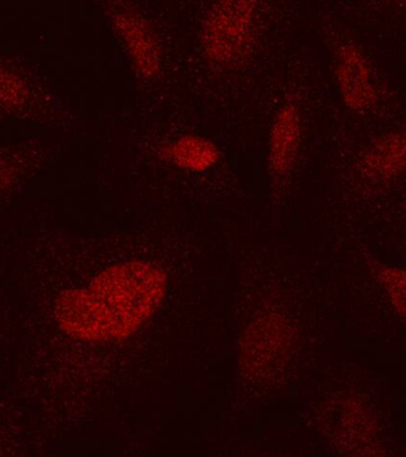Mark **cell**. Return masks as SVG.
Listing matches in <instances>:
<instances>
[{
    "instance_id": "1",
    "label": "cell",
    "mask_w": 406,
    "mask_h": 457,
    "mask_svg": "<svg viewBox=\"0 0 406 457\" xmlns=\"http://www.w3.org/2000/svg\"><path fill=\"white\" fill-rule=\"evenodd\" d=\"M166 289V274L153 263L113 264L87 287L60 293L54 309L56 323L78 341H123L154 314Z\"/></svg>"
},
{
    "instance_id": "2",
    "label": "cell",
    "mask_w": 406,
    "mask_h": 457,
    "mask_svg": "<svg viewBox=\"0 0 406 457\" xmlns=\"http://www.w3.org/2000/svg\"><path fill=\"white\" fill-rule=\"evenodd\" d=\"M258 0H217L203 25L202 46L210 61L233 66L244 60L254 41Z\"/></svg>"
},
{
    "instance_id": "3",
    "label": "cell",
    "mask_w": 406,
    "mask_h": 457,
    "mask_svg": "<svg viewBox=\"0 0 406 457\" xmlns=\"http://www.w3.org/2000/svg\"><path fill=\"white\" fill-rule=\"evenodd\" d=\"M336 60L337 81L345 105L355 111L369 109L376 91L369 62L361 50L347 43L338 50Z\"/></svg>"
},
{
    "instance_id": "4",
    "label": "cell",
    "mask_w": 406,
    "mask_h": 457,
    "mask_svg": "<svg viewBox=\"0 0 406 457\" xmlns=\"http://www.w3.org/2000/svg\"><path fill=\"white\" fill-rule=\"evenodd\" d=\"M115 24L137 71L145 78L155 77L162 66V55L148 24L137 14L128 12L117 14Z\"/></svg>"
},
{
    "instance_id": "5",
    "label": "cell",
    "mask_w": 406,
    "mask_h": 457,
    "mask_svg": "<svg viewBox=\"0 0 406 457\" xmlns=\"http://www.w3.org/2000/svg\"><path fill=\"white\" fill-rule=\"evenodd\" d=\"M301 141V120L294 106L279 111L273 121L269 137V166L277 175L286 174L297 156Z\"/></svg>"
},
{
    "instance_id": "6",
    "label": "cell",
    "mask_w": 406,
    "mask_h": 457,
    "mask_svg": "<svg viewBox=\"0 0 406 457\" xmlns=\"http://www.w3.org/2000/svg\"><path fill=\"white\" fill-rule=\"evenodd\" d=\"M405 163L404 135L390 134L374 142L363 154V173L374 179H390L402 173Z\"/></svg>"
},
{
    "instance_id": "7",
    "label": "cell",
    "mask_w": 406,
    "mask_h": 457,
    "mask_svg": "<svg viewBox=\"0 0 406 457\" xmlns=\"http://www.w3.org/2000/svg\"><path fill=\"white\" fill-rule=\"evenodd\" d=\"M163 155L183 170L201 173L215 166L219 162L220 154L215 143L210 139L187 135L167 145L163 149Z\"/></svg>"
},
{
    "instance_id": "8",
    "label": "cell",
    "mask_w": 406,
    "mask_h": 457,
    "mask_svg": "<svg viewBox=\"0 0 406 457\" xmlns=\"http://www.w3.org/2000/svg\"><path fill=\"white\" fill-rule=\"evenodd\" d=\"M23 96L22 85L8 71L0 67V100L15 104Z\"/></svg>"
},
{
    "instance_id": "9",
    "label": "cell",
    "mask_w": 406,
    "mask_h": 457,
    "mask_svg": "<svg viewBox=\"0 0 406 457\" xmlns=\"http://www.w3.org/2000/svg\"><path fill=\"white\" fill-rule=\"evenodd\" d=\"M0 179H2V177H0Z\"/></svg>"
}]
</instances>
